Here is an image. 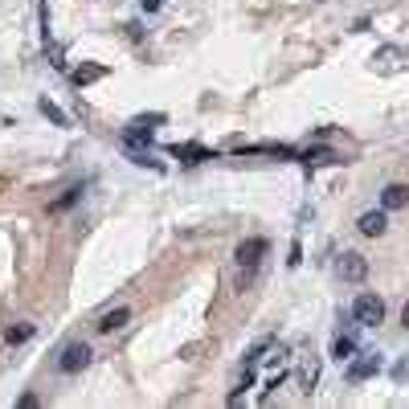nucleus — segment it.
Here are the masks:
<instances>
[{"label":"nucleus","instance_id":"8","mask_svg":"<svg viewBox=\"0 0 409 409\" xmlns=\"http://www.w3.org/2000/svg\"><path fill=\"white\" fill-rule=\"evenodd\" d=\"M168 152L180 160V164H201V160H213V152H209L205 144H172Z\"/></svg>","mask_w":409,"mask_h":409},{"label":"nucleus","instance_id":"19","mask_svg":"<svg viewBox=\"0 0 409 409\" xmlns=\"http://www.w3.org/2000/svg\"><path fill=\"white\" fill-rule=\"evenodd\" d=\"M37 17H41V37H46V46H49V8H46V4L37 8Z\"/></svg>","mask_w":409,"mask_h":409},{"label":"nucleus","instance_id":"7","mask_svg":"<svg viewBox=\"0 0 409 409\" xmlns=\"http://www.w3.org/2000/svg\"><path fill=\"white\" fill-rule=\"evenodd\" d=\"M356 229H361L364 238H381V234L389 229V213L385 209H368V213L356 217Z\"/></svg>","mask_w":409,"mask_h":409},{"label":"nucleus","instance_id":"17","mask_svg":"<svg viewBox=\"0 0 409 409\" xmlns=\"http://www.w3.org/2000/svg\"><path fill=\"white\" fill-rule=\"evenodd\" d=\"M29 336H33V323H13V328L4 332V340H8V344H25Z\"/></svg>","mask_w":409,"mask_h":409},{"label":"nucleus","instance_id":"2","mask_svg":"<svg viewBox=\"0 0 409 409\" xmlns=\"http://www.w3.org/2000/svg\"><path fill=\"white\" fill-rule=\"evenodd\" d=\"M164 123V115L156 111V115H140V119H131L127 127H123V147L131 152V147H152V135H156V127Z\"/></svg>","mask_w":409,"mask_h":409},{"label":"nucleus","instance_id":"1","mask_svg":"<svg viewBox=\"0 0 409 409\" xmlns=\"http://www.w3.org/2000/svg\"><path fill=\"white\" fill-rule=\"evenodd\" d=\"M266 254H270V241H266V238H246L238 250H234V266H238L241 283H250V279L258 274V266H262Z\"/></svg>","mask_w":409,"mask_h":409},{"label":"nucleus","instance_id":"18","mask_svg":"<svg viewBox=\"0 0 409 409\" xmlns=\"http://www.w3.org/2000/svg\"><path fill=\"white\" fill-rule=\"evenodd\" d=\"M270 344H274V340H270V336H262L258 344H254V348H250V356H246V364H258V361H262V352L270 348Z\"/></svg>","mask_w":409,"mask_h":409},{"label":"nucleus","instance_id":"5","mask_svg":"<svg viewBox=\"0 0 409 409\" xmlns=\"http://www.w3.org/2000/svg\"><path fill=\"white\" fill-rule=\"evenodd\" d=\"M90 356H95V352H90V344H86V340H74V344H66V348H62L58 368H62V373H82V368L90 364Z\"/></svg>","mask_w":409,"mask_h":409},{"label":"nucleus","instance_id":"10","mask_svg":"<svg viewBox=\"0 0 409 409\" xmlns=\"http://www.w3.org/2000/svg\"><path fill=\"white\" fill-rule=\"evenodd\" d=\"M127 319H131V307H111V311H102V315H98V323H95V328L102 332V336H111V332H119Z\"/></svg>","mask_w":409,"mask_h":409},{"label":"nucleus","instance_id":"22","mask_svg":"<svg viewBox=\"0 0 409 409\" xmlns=\"http://www.w3.org/2000/svg\"><path fill=\"white\" fill-rule=\"evenodd\" d=\"M299 258H303V250H299V241L290 246V258H287V266H299Z\"/></svg>","mask_w":409,"mask_h":409},{"label":"nucleus","instance_id":"12","mask_svg":"<svg viewBox=\"0 0 409 409\" xmlns=\"http://www.w3.org/2000/svg\"><path fill=\"white\" fill-rule=\"evenodd\" d=\"M37 111H41V115H46V119L53 123V127H70V119H66V111H62L58 102H49V98H37Z\"/></svg>","mask_w":409,"mask_h":409},{"label":"nucleus","instance_id":"13","mask_svg":"<svg viewBox=\"0 0 409 409\" xmlns=\"http://www.w3.org/2000/svg\"><path fill=\"white\" fill-rule=\"evenodd\" d=\"M70 78H74V86H90V82H98V78H107V70H102V66H78Z\"/></svg>","mask_w":409,"mask_h":409},{"label":"nucleus","instance_id":"15","mask_svg":"<svg viewBox=\"0 0 409 409\" xmlns=\"http://www.w3.org/2000/svg\"><path fill=\"white\" fill-rule=\"evenodd\" d=\"M332 356H336L340 364L352 361V356H356V340H352V336H336V344H332Z\"/></svg>","mask_w":409,"mask_h":409},{"label":"nucleus","instance_id":"11","mask_svg":"<svg viewBox=\"0 0 409 409\" xmlns=\"http://www.w3.org/2000/svg\"><path fill=\"white\" fill-rule=\"evenodd\" d=\"M299 164L303 168H319V164H340V156L332 147H303L299 152Z\"/></svg>","mask_w":409,"mask_h":409},{"label":"nucleus","instance_id":"9","mask_svg":"<svg viewBox=\"0 0 409 409\" xmlns=\"http://www.w3.org/2000/svg\"><path fill=\"white\" fill-rule=\"evenodd\" d=\"M409 205V185H385L381 189V209L393 213V209H405Z\"/></svg>","mask_w":409,"mask_h":409},{"label":"nucleus","instance_id":"4","mask_svg":"<svg viewBox=\"0 0 409 409\" xmlns=\"http://www.w3.org/2000/svg\"><path fill=\"white\" fill-rule=\"evenodd\" d=\"M381 368H385L381 352H356V356L348 361V381H352V385H361V381H368V377H377Z\"/></svg>","mask_w":409,"mask_h":409},{"label":"nucleus","instance_id":"3","mask_svg":"<svg viewBox=\"0 0 409 409\" xmlns=\"http://www.w3.org/2000/svg\"><path fill=\"white\" fill-rule=\"evenodd\" d=\"M352 319L361 323V328H377V323H385V299L381 295H356V303H352Z\"/></svg>","mask_w":409,"mask_h":409},{"label":"nucleus","instance_id":"14","mask_svg":"<svg viewBox=\"0 0 409 409\" xmlns=\"http://www.w3.org/2000/svg\"><path fill=\"white\" fill-rule=\"evenodd\" d=\"M78 201H82V185L66 189V193H62L58 201H53V205H49V213H66V209H70V205H78Z\"/></svg>","mask_w":409,"mask_h":409},{"label":"nucleus","instance_id":"6","mask_svg":"<svg viewBox=\"0 0 409 409\" xmlns=\"http://www.w3.org/2000/svg\"><path fill=\"white\" fill-rule=\"evenodd\" d=\"M336 274L344 283H364V279H368V258L356 254V250H344L340 262H336Z\"/></svg>","mask_w":409,"mask_h":409},{"label":"nucleus","instance_id":"16","mask_svg":"<svg viewBox=\"0 0 409 409\" xmlns=\"http://www.w3.org/2000/svg\"><path fill=\"white\" fill-rule=\"evenodd\" d=\"M250 385H254V364H246V368H241L238 385H234V393H229V405H238V401H241V393H246Z\"/></svg>","mask_w":409,"mask_h":409},{"label":"nucleus","instance_id":"21","mask_svg":"<svg viewBox=\"0 0 409 409\" xmlns=\"http://www.w3.org/2000/svg\"><path fill=\"white\" fill-rule=\"evenodd\" d=\"M393 377H397V381H405V377H409V356L397 364V368H393Z\"/></svg>","mask_w":409,"mask_h":409},{"label":"nucleus","instance_id":"23","mask_svg":"<svg viewBox=\"0 0 409 409\" xmlns=\"http://www.w3.org/2000/svg\"><path fill=\"white\" fill-rule=\"evenodd\" d=\"M401 323H405V328H409V303H405V307H401Z\"/></svg>","mask_w":409,"mask_h":409},{"label":"nucleus","instance_id":"20","mask_svg":"<svg viewBox=\"0 0 409 409\" xmlns=\"http://www.w3.org/2000/svg\"><path fill=\"white\" fill-rule=\"evenodd\" d=\"M140 8H144V13H160V8H164V0H140Z\"/></svg>","mask_w":409,"mask_h":409}]
</instances>
